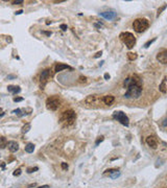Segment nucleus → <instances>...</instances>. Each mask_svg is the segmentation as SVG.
I'll return each mask as SVG.
<instances>
[{"mask_svg":"<svg viewBox=\"0 0 167 188\" xmlns=\"http://www.w3.org/2000/svg\"><path fill=\"white\" fill-rule=\"evenodd\" d=\"M162 125L163 126H167V116L162 120Z\"/></svg>","mask_w":167,"mask_h":188,"instance_id":"nucleus-27","label":"nucleus"},{"mask_svg":"<svg viewBox=\"0 0 167 188\" xmlns=\"http://www.w3.org/2000/svg\"><path fill=\"white\" fill-rule=\"evenodd\" d=\"M148 26H150V23H148L147 19H145V18H138L133 23V28H134V30L136 33H139V34L145 31L148 28Z\"/></svg>","mask_w":167,"mask_h":188,"instance_id":"nucleus-4","label":"nucleus"},{"mask_svg":"<svg viewBox=\"0 0 167 188\" xmlns=\"http://www.w3.org/2000/svg\"><path fill=\"white\" fill-rule=\"evenodd\" d=\"M34 150H35V145H34L33 143H28V144H26V146H25V152L28 154L30 153H34Z\"/></svg>","mask_w":167,"mask_h":188,"instance_id":"nucleus-16","label":"nucleus"},{"mask_svg":"<svg viewBox=\"0 0 167 188\" xmlns=\"http://www.w3.org/2000/svg\"><path fill=\"white\" fill-rule=\"evenodd\" d=\"M65 69H69V70H72V68L70 67V66L65 65V64H61V63L57 64V66H55V72H60V71L65 70Z\"/></svg>","mask_w":167,"mask_h":188,"instance_id":"nucleus-12","label":"nucleus"},{"mask_svg":"<svg viewBox=\"0 0 167 188\" xmlns=\"http://www.w3.org/2000/svg\"><path fill=\"white\" fill-rule=\"evenodd\" d=\"M120 40L122 41L123 44H125L129 49H132L135 45H136V38L133 35L132 33H129V31H125V33H121L119 35Z\"/></svg>","mask_w":167,"mask_h":188,"instance_id":"nucleus-3","label":"nucleus"},{"mask_svg":"<svg viewBox=\"0 0 167 188\" xmlns=\"http://www.w3.org/2000/svg\"><path fill=\"white\" fill-rule=\"evenodd\" d=\"M114 100H115V97L113 95H106V96H103V98H102V101L108 106L112 105V103H114Z\"/></svg>","mask_w":167,"mask_h":188,"instance_id":"nucleus-14","label":"nucleus"},{"mask_svg":"<svg viewBox=\"0 0 167 188\" xmlns=\"http://www.w3.org/2000/svg\"><path fill=\"white\" fill-rule=\"evenodd\" d=\"M101 55H102V52H101V51H99V52H97L96 55H95V58H99Z\"/></svg>","mask_w":167,"mask_h":188,"instance_id":"nucleus-31","label":"nucleus"},{"mask_svg":"<svg viewBox=\"0 0 167 188\" xmlns=\"http://www.w3.org/2000/svg\"><path fill=\"white\" fill-rule=\"evenodd\" d=\"M62 168H63V169H67V168H68V164H67V163H65V162L62 163Z\"/></svg>","mask_w":167,"mask_h":188,"instance_id":"nucleus-29","label":"nucleus"},{"mask_svg":"<svg viewBox=\"0 0 167 188\" xmlns=\"http://www.w3.org/2000/svg\"><path fill=\"white\" fill-rule=\"evenodd\" d=\"M146 143H147V145L150 146V147L154 148V150H156L158 146L157 139H156L154 136H148V137L146 138Z\"/></svg>","mask_w":167,"mask_h":188,"instance_id":"nucleus-9","label":"nucleus"},{"mask_svg":"<svg viewBox=\"0 0 167 188\" xmlns=\"http://www.w3.org/2000/svg\"><path fill=\"white\" fill-rule=\"evenodd\" d=\"M5 146H8V142H6V140H5L4 137H1V145H0V147L4 148Z\"/></svg>","mask_w":167,"mask_h":188,"instance_id":"nucleus-21","label":"nucleus"},{"mask_svg":"<svg viewBox=\"0 0 167 188\" xmlns=\"http://www.w3.org/2000/svg\"><path fill=\"white\" fill-rule=\"evenodd\" d=\"M157 60L159 61L161 64H167V49H164L162 51H160L157 55Z\"/></svg>","mask_w":167,"mask_h":188,"instance_id":"nucleus-8","label":"nucleus"},{"mask_svg":"<svg viewBox=\"0 0 167 188\" xmlns=\"http://www.w3.org/2000/svg\"><path fill=\"white\" fill-rule=\"evenodd\" d=\"M61 100L59 98V96L55 95V96H50L46 99V107H47L48 110L50 111H57L60 107Z\"/></svg>","mask_w":167,"mask_h":188,"instance_id":"nucleus-5","label":"nucleus"},{"mask_svg":"<svg viewBox=\"0 0 167 188\" xmlns=\"http://www.w3.org/2000/svg\"><path fill=\"white\" fill-rule=\"evenodd\" d=\"M22 100H23L22 97H15L14 98V101H15V103H19V101H22Z\"/></svg>","mask_w":167,"mask_h":188,"instance_id":"nucleus-28","label":"nucleus"},{"mask_svg":"<svg viewBox=\"0 0 167 188\" xmlns=\"http://www.w3.org/2000/svg\"><path fill=\"white\" fill-rule=\"evenodd\" d=\"M23 0H18V1H12V4L14 5H18V4H22Z\"/></svg>","mask_w":167,"mask_h":188,"instance_id":"nucleus-26","label":"nucleus"},{"mask_svg":"<svg viewBox=\"0 0 167 188\" xmlns=\"http://www.w3.org/2000/svg\"><path fill=\"white\" fill-rule=\"evenodd\" d=\"M105 78H106V80H109V78H110V74H109V73H106Z\"/></svg>","mask_w":167,"mask_h":188,"instance_id":"nucleus-33","label":"nucleus"},{"mask_svg":"<svg viewBox=\"0 0 167 188\" xmlns=\"http://www.w3.org/2000/svg\"><path fill=\"white\" fill-rule=\"evenodd\" d=\"M13 175H15V177H18V175H21V169H20V168H18L17 171H14V173H13Z\"/></svg>","mask_w":167,"mask_h":188,"instance_id":"nucleus-25","label":"nucleus"},{"mask_svg":"<svg viewBox=\"0 0 167 188\" xmlns=\"http://www.w3.org/2000/svg\"><path fill=\"white\" fill-rule=\"evenodd\" d=\"M124 88H126V92L124 94L125 98H139L142 93V80L137 74L125 78Z\"/></svg>","mask_w":167,"mask_h":188,"instance_id":"nucleus-1","label":"nucleus"},{"mask_svg":"<svg viewBox=\"0 0 167 188\" xmlns=\"http://www.w3.org/2000/svg\"><path fill=\"white\" fill-rule=\"evenodd\" d=\"M43 33H44L45 35H47V36H51V33H49V31H43Z\"/></svg>","mask_w":167,"mask_h":188,"instance_id":"nucleus-35","label":"nucleus"},{"mask_svg":"<svg viewBox=\"0 0 167 188\" xmlns=\"http://www.w3.org/2000/svg\"><path fill=\"white\" fill-rule=\"evenodd\" d=\"M61 28H62L63 30H67L68 27H67V25H66V24H62V25H61Z\"/></svg>","mask_w":167,"mask_h":188,"instance_id":"nucleus-30","label":"nucleus"},{"mask_svg":"<svg viewBox=\"0 0 167 188\" xmlns=\"http://www.w3.org/2000/svg\"><path fill=\"white\" fill-rule=\"evenodd\" d=\"M29 130H30V124L29 123H26V124L22 128V133H27Z\"/></svg>","mask_w":167,"mask_h":188,"instance_id":"nucleus-19","label":"nucleus"},{"mask_svg":"<svg viewBox=\"0 0 167 188\" xmlns=\"http://www.w3.org/2000/svg\"><path fill=\"white\" fill-rule=\"evenodd\" d=\"M38 188H49V186H48V185H43V186H40V187H38Z\"/></svg>","mask_w":167,"mask_h":188,"instance_id":"nucleus-34","label":"nucleus"},{"mask_svg":"<svg viewBox=\"0 0 167 188\" xmlns=\"http://www.w3.org/2000/svg\"><path fill=\"white\" fill-rule=\"evenodd\" d=\"M8 78H15V75H8Z\"/></svg>","mask_w":167,"mask_h":188,"instance_id":"nucleus-37","label":"nucleus"},{"mask_svg":"<svg viewBox=\"0 0 167 188\" xmlns=\"http://www.w3.org/2000/svg\"><path fill=\"white\" fill-rule=\"evenodd\" d=\"M76 119V114L73 110H67L63 113L60 118V121L64 126H70L74 123Z\"/></svg>","mask_w":167,"mask_h":188,"instance_id":"nucleus-2","label":"nucleus"},{"mask_svg":"<svg viewBox=\"0 0 167 188\" xmlns=\"http://www.w3.org/2000/svg\"><path fill=\"white\" fill-rule=\"evenodd\" d=\"M113 118L116 119L117 121H119L124 126H129L130 125V119H129V117L125 115V113L121 112V111H116V112L113 113Z\"/></svg>","mask_w":167,"mask_h":188,"instance_id":"nucleus-6","label":"nucleus"},{"mask_svg":"<svg viewBox=\"0 0 167 188\" xmlns=\"http://www.w3.org/2000/svg\"><path fill=\"white\" fill-rule=\"evenodd\" d=\"M21 112H22V110H21V109H16V110L13 111V113H14V114H16V115H18L19 117H22V116L24 115V114H22Z\"/></svg>","mask_w":167,"mask_h":188,"instance_id":"nucleus-20","label":"nucleus"},{"mask_svg":"<svg viewBox=\"0 0 167 188\" xmlns=\"http://www.w3.org/2000/svg\"><path fill=\"white\" fill-rule=\"evenodd\" d=\"M120 171H118V169H116L115 171H113V173H111L110 175H109V177H110L111 179H117V178H119L120 177Z\"/></svg>","mask_w":167,"mask_h":188,"instance_id":"nucleus-17","label":"nucleus"},{"mask_svg":"<svg viewBox=\"0 0 167 188\" xmlns=\"http://www.w3.org/2000/svg\"><path fill=\"white\" fill-rule=\"evenodd\" d=\"M99 16H101L102 18H105L107 20H112L116 17V13L115 12H103L99 13Z\"/></svg>","mask_w":167,"mask_h":188,"instance_id":"nucleus-10","label":"nucleus"},{"mask_svg":"<svg viewBox=\"0 0 167 188\" xmlns=\"http://www.w3.org/2000/svg\"><path fill=\"white\" fill-rule=\"evenodd\" d=\"M103 139H105V137H103V136H100V137H98V139L96 140L95 144H96V145H98V144H99L100 142H102V141H103Z\"/></svg>","mask_w":167,"mask_h":188,"instance_id":"nucleus-23","label":"nucleus"},{"mask_svg":"<svg viewBox=\"0 0 167 188\" xmlns=\"http://www.w3.org/2000/svg\"><path fill=\"white\" fill-rule=\"evenodd\" d=\"M39 168L36 166V167H29V168H27V173H34V171H37Z\"/></svg>","mask_w":167,"mask_h":188,"instance_id":"nucleus-22","label":"nucleus"},{"mask_svg":"<svg viewBox=\"0 0 167 188\" xmlns=\"http://www.w3.org/2000/svg\"><path fill=\"white\" fill-rule=\"evenodd\" d=\"M50 70L49 69H45V70L42 71L41 73V76H40V86H41V89H44V87L46 86V84L48 83V80L50 78Z\"/></svg>","mask_w":167,"mask_h":188,"instance_id":"nucleus-7","label":"nucleus"},{"mask_svg":"<svg viewBox=\"0 0 167 188\" xmlns=\"http://www.w3.org/2000/svg\"><path fill=\"white\" fill-rule=\"evenodd\" d=\"M1 168H2V171H4V168H5V164H4V163H2V164H1Z\"/></svg>","mask_w":167,"mask_h":188,"instance_id":"nucleus-36","label":"nucleus"},{"mask_svg":"<svg viewBox=\"0 0 167 188\" xmlns=\"http://www.w3.org/2000/svg\"><path fill=\"white\" fill-rule=\"evenodd\" d=\"M8 148L10 150V152L12 153H15L19 150V144H18L16 141H8Z\"/></svg>","mask_w":167,"mask_h":188,"instance_id":"nucleus-11","label":"nucleus"},{"mask_svg":"<svg viewBox=\"0 0 167 188\" xmlns=\"http://www.w3.org/2000/svg\"><path fill=\"white\" fill-rule=\"evenodd\" d=\"M8 92H10L12 94H18V93L21 92V88L19 87V86H8Z\"/></svg>","mask_w":167,"mask_h":188,"instance_id":"nucleus-13","label":"nucleus"},{"mask_svg":"<svg viewBox=\"0 0 167 188\" xmlns=\"http://www.w3.org/2000/svg\"><path fill=\"white\" fill-rule=\"evenodd\" d=\"M155 41H156V38H154V39H152V40H150V41H148V42H147V43H145L144 47H145V48H147V47H148V46L150 45V44H152V43H154V42H155Z\"/></svg>","mask_w":167,"mask_h":188,"instance_id":"nucleus-24","label":"nucleus"},{"mask_svg":"<svg viewBox=\"0 0 167 188\" xmlns=\"http://www.w3.org/2000/svg\"><path fill=\"white\" fill-rule=\"evenodd\" d=\"M127 59H129L130 61L136 60V59H137V53H135V52H129V53H127Z\"/></svg>","mask_w":167,"mask_h":188,"instance_id":"nucleus-18","label":"nucleus"},{"mask_svg":"<svg viewBox=\"0 0 167 188\" xmlns=\"http://www.w3.org/2000/svg\"><path fill=\"white\" fill-rule=\"evenodd\" d=\"M166 80H167V78L165 76L164 78H163L162 83H161V85H160V91L162 93H166Z\"/></svg>","mask_w":167,"mask_h":188,"instance_id":"nucleus-15","label":"nucleus"},{"mask_svg":"<svg viewBox=\"0 0 167 188\" xmlns=\"http://www.w3.org/2000/svg\"><path fill=\"white\" fill-rule=\"evenodd\" d=\"M22 13H23V10H18V12H16L15 14H16V15H21Z\"/></svg>","mask_w":167,"mask_h":188,"instance_id":"nucleus-32","label":"nucleus"}]
</instances>
